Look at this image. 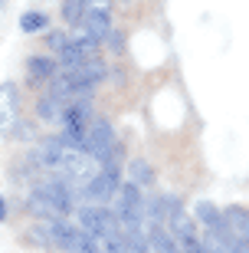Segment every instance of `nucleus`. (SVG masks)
Returning a JSON list of instances; mask_svg holds the SVG:
<instances>
[{
	"instance_id": "obj_13",
	"label": "nucleus",
	"mask_w": 249,
	"mask_h": 253,
	"mask_svg": "<svg viewBox=\"0 0 249 253\" xmlns=\"http://www.w3.org/2000/svg\"><path fill=\"white\" fill-rule=\"evenodd\" d=\"M7 131H10V138H13V141H36L39 138V135H36V125H33V122H20V119L10 125Z\"/></svg>"
},
{
	"instance_id": "obj_8",
	"label": "nucleus",
	"mask_w": 249,
	"mask_h": 253,
	"mask_svg": "<svg viewBox=\"0 0 249 253\" xmlns=\"http://www.w3.org/2000/svg\"><path fill=\"white\" fill-rule=\"evenodd\" d=\"M197 220H200L210 234H220V230L230 227V224H226V217H223V211H216L210 201H200V204H197Z\"/></svg>"
},
{
	"instance_id": "obj_1",
	"label": "nucleus",
	"mask_w": 249,
	"mask_h": 253,
	"mask_svg": "<svg viewBox=\"0 0 249 253\" xmlns=\"http://www.w3.org/2000/svg\"><path fill=\"white\" fill-rule=\"evenodd\" d=\"M79 214V224H82L85 234H92L95 240H105V237H118L121 227H118V214L108 211V207H99V204H85L75 211Z\"/></svg>"
},
{
	"instance_id": "obj_14",
	"label": "nucleus",
	"mask_w": 249,
	"mask_h": 253,
	"mask_svg": "<svg viewBox=\"0 0 249 253\" xmlns=\"http://www.w3.org/2000/svg\"><path fill=\"white\" fill-rule=\"evenodd\" d=\"M27 244L43 247V250L56 247V244H53V237H49V230H46V224H43V227H33V230H27Z\"/></svg>"
},
{
	"instance_id": "obj_10",
	"label": "nucleus",
	"mask_w": 249,
	"mask_h": 253,
	"mask_svg": "<svg viewBox=\"0 0 249 253\" xmlns=\"http://www.w3.org/2000/svg\"><path fill=\"white\" fill-rule=\"evenodd\" d=\"M20 30L23 33H39V30H49V17L43 10H27L23 17H20Z\"/></svg>"
},
{
	"instance_id": "obj_3",
	"label": "nucleus",
	"mask_w": 249,
	"mask_h": 253,
	"mask_svg": "<svg viewBox=\"0 0 249 253\" xmlns=\"http://www.w3.org/2000/svg\"><path fill=\"white\" fill-rule=\"evenodd\" d=\"M115 141H118V138H115L108 119H92V122H89V135H85V155H89V158L99 161Z\"/></svg>"
},
{
	"instance_id": "obj_4",
	"label": "nucleus",
	"mask_w": 249,
	"mask_h": 253,
	"mask_svg": "<svg viewBox=\"0 0 249 253\" xmlns=\"http://www.w3.org/2000/svg\"><path fill=\"white\" fill-rule=\"evenodd\" d=\"M79 30H82V33L92 40V43H102V40H108V33H111L115 27H111L108 10L89 7V10H85V17H82V23H79Z\"/></svg>"
},
{
	"instance_id": "obj_17",
	"label": "nucleus",
	"mask_w": 249,
	"mask_h": 253,
	"mask_svg": "<svg viewBox=\"0 0 249 253\" xmlns=\"http://www.w3.org/2000/svg\"><path fill=\"white\" fill-rule=\"evenodd\" d=\"M89 7H99V10H108L111 7V0H85Z\"/></svg>"
},
{
	"instance_id": "obj_12",
	"label": "nucleus",
	"mask_w": 249,
	"mask_h": 253,
	"mask_svg": "<svg viewBox=\"0 0 249 253\" xmlns=\"http://www.w3.org/2000/svg\"><path fill=\"white\" fill-rule=\"evenodd\" d=\"M85 10H89V3H85V0H66V3H63V20L79 27V23H82V17H85Z\"/></svg>"
},
{
	"instance_id": "obj_11",
	"label": "nucleus",
	"mask_w": 249,
	"mask_h": 253,
	"mask_svg": "<svg viewBox=\"0 0 249 253\" xmlns=\"http://www.w3.org/2000/svg\"><path fill=\"white\" fill-rule=\"evenodd\" d=\"M128 171H131V181L138 184V188H148V184H154V171H151V165L144 158H135L128 165Z\"/></svg>"
},
{
	"instance_id": "obj_15",
	"label": "nucleus",
	"mask_w": 249,
	"mask_h": 253,
	"mask_svg": "<svg viewBox=\"0 0 249 253\" xmlns=\"http://www.w3.org/2000/svg\"><path fill=\"white\" fill-rule=\"evenodd\" d=\"M69 33H66V30H53V33H46V43H49V49H53V53H63L66 46H69Z\"/></svg>"
},
{
	"instance_id": "obj_5",
	"label": "nucleus",
	"mask_w": 249,
	"mask_h": 253,
	"mask_svg": "<svg viewBox=\"0 0 249 253\" xmlns=\"http://www.w3.org/2000/svg\"><path fill=\"white\" fill-rule=\"evenodd\" d=\"M20 115V92L13 83L0 85V131H7Z\"/></svg>"
},
{
	"instance_id": "obj_18",
	"label": "nucleus",
	"mask_w": 249,
	"mask_h": 253,
	"mask_svg": "<svg viewBox=\"0 0 249 253\" xmlns=\"http://www.w3.org/2000/svg\"><path fill=\"white\" fill-rule=\"evenodd\" d=\"M0 220H7V204H3V197H0Z\"/></svg>"
},
{
	"instance_id": "obj_16",
	"label": "nucleus",
	"mask_w": 249,
	"mask_h": 253,
	"mask_svg": "<svg viewBox=\"0 0 249 253\" xmlns=\"http://www.w3.org/2000/svg\"><path fill=\"white\" fill-rule=\"evenodd\" d=\"M108 43H111V49H121V46H125V33L111 30V33H108Z\"/></svg>"
},
{
	"instance_id": "obj_6",
	"label": "nucleus",
	"mask_w": 249,
	"mask_h": 253,
	"mask_svg": "<svg viewBox=\"0 0 249 253\" xmlns=\"http://www.w3.org/2000/svg\"><path fill=\"white\" fill-rule=\"evenodd\" d=\"M59 73V63L53 56H30L27 59V83L39 85V83H53Z\"/></svg>"
},
{
	"instance_id": "obj_2",
	"label": "nucleus",
	"mask_w": 249,
	"mask_h": 253,
	"mask_svg": "<svg viewBox=\"0 0 249 253\" xmlns=\"http://www.w3.org/2000/svg\"><path fill=\"white\" fill-rule=\"evenodd\" d=\"M121 188V168H99L95 178H89L79 188V194L89 201V204H105L108 197H115Z\"/></svg>"
},
{
	"instance_id": "obj_9",
	"label": "nucleus",
	"mask_w": 249,
	"mask_h": 253,
	"mask_svg": "<svg viewBox=\"0 0 249 253\" xmlns=\"http://www.w3.org/2000/svg\"><path fill=\"white\" fill-rule=\"evenodd\" d=\"M63 109H66V102H63V99H56V95H43V99H36V119H39V122H63Z\"/></svg>"
},
{
	"instance_id": "obj_7",
	"label": "nucleus",
	"mask_w": 249,
	"mask_h": 253,
	"mask_svg": "<svg viewBox=\"0 0 249 253\" xmlns=\"http://www.w3.org/2000/svg\"><path fill=\"white\" fill-rule=\"evenodd\" d=\"M69 76H75L79 83H85V85H99V83H105V76H108V69H105V63H102L99 56H92V59H85V63H79L75 69H69Z\"/></svg>"
}]
</instances>
